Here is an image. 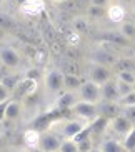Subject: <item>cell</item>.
Masks as SVG:
<instances>
[{
	"label": "cell",
	"instance_id": "obj_15",
	"mask_svg": "<svg viewBox=\"0 0 135 152\" xmlns=\"http://www.w3.org/2000/svg\"><path fill=\"white\" fill-rule=\"evenodd\" d=\"M99 114L108 121L115 119L117 115L122 114V107L118 105V102H100L99 104Z\"/></svg>",
	"mask_w": 135,
	"mask_h": 152
},
{
	"label": "cell",
	"instance_id": "obj_43",
	"mask_svg": "<svg viewBox=\"0 0 135 152\" xmlns=\"http://www.w3.org/2000/svg\"><path fill=\"white\" fill-rule=\"evenodd\" d=\"M54 2H57V4H62V2H67V0H54Z\"/></svg>",
	"mask_w": 135,
	"mask_h": 152
},
{
	"label": "cell",
	"instance_id": "obj_46",
	"mask_svg": "<svg viewBox=\"0 0 135 152\" xmlns=\"http://www.w3.org/2000/svg\"><path fill=\"white\" fill-rule=\"evenodd\" d=\"M134 89H135V85H134Z\"/></svg>",
	"mask_w": 135,
	"mask_h": 152
},
{
	"label": "cell",
	"instance_id": "obj_19",
	"mask_svg": "<svg viewBox=\"0 0 135 152\" xmlns=\"http://www.w3.org/2000/svg\"><path fill=\"white\" fill-rule=\"evenodd\" d=\"M117 32L128 42H135V22L134 20H125L122 25L117 27Z\"/></svg>",
	"mask_w": 135,
	"mask_h": 152
},
{
	"label": "cell",
	"instance_id": "obj_41",
	"mask_svg": "<svg viewBox=\"0 0 135 152\" xmlns=\"http://www.w3.org/2000/svg\"><path fill=\"white\" fill-rule=\"evenodd\" d=\"M4 75H5V74H4L2 70H0V82H2V79H4Z\"/></svg>",
	"mask_w": 135,
	"mask_h": 152
},
{
	"label": "cell",
	"instance_id": "obj_27",
	"mask_svg": "<svg viewBox=\"0 0 135 152\" xmlns=\"http://www.w3.org/2000/svg\"><path fill=\"white\" fill-rule=\"evenodd\" d=\"M118 105L122 109H127V107H135V89L132 90L130 94L123 95V97L118 99Z\"/></svg>",
	"mask_w": 135,
	"mask_h": 152
},
{
	"label": "cell",
	"instance_id": "obj_22",
	"mask_svg": "<svg viewBox=\"0 0 135 152\" xmlns=\"http://www.w3.org/2000/svg\"><path fill=\"white\" fill-rule=\"evenodd\" d=\"M20 82H22V79H20V74H17V72H14V74H5L4 79H2V84H4L12 94L17 92Z\"/></svg>",
	"mask_w": 135,
	"mask_h": 152
},
{
	"label": "cell",
	"instance_id": "obj_25",
	"mask_svg": "<svg viewBox=\"0 0 135 152\" xmlns=\"http://www.w3.org/2000/svg\"><path fill=\"white\" fill-rule=\"evenodd\" d=\"M115 72H120V70H134L135 72V62L132 58H118L117 65L113 67Z\"/></svg>",
	"mask_w": 135,
	"mask_h": 152
},
{
	"label": "cell",
	"instance_id": "obj_3",
	"mask_svg": "<svg viewBox=\"0 0 135 152\" xmlns=\"http://www.w3.org/2000/svg\"><path fill=\"white\" fill-rule=\"evenodd\" d=\"M63 79L65 74L62 72V69H49L44 75V89L45 92H49L50 95H59L60 92H63Z\"/></svg>",
	"mask_w": 135,
	"mask_h": 152
},
{
	"label": "cell",
	"instance_id": "obj_28",
	"mask_svg": "<svg viewBox=\"0 0 135 152\" xmlns=\"http://www.w3.org/2000/svg\"><path fill=\"white\" fill-rule=\"evenodd\" d=\"M60 152H80V149L73 139H63L62 145H60Z\"/></svg>",
	"mask_w": 135,
	"mask_h": 152
},
{
	"label": "cell",
	"instance_id": "obj_24",
	"mask_svg": "<svg viewBox=\"0 0 135 152\" xmlns=\"http://www.w3.org/2000/svg\"><path fill=\"white\" fill-rule=\"evenodd\" d=\"M115 79L122 82H127L130 85H135V72L134 70H120V72H115Z\"/></svg>",
	"mask_w": 135,
	"mask_h": 152
},
{
	"label": "cell",
	"instance_id": "obj_14",
	"mask_svg": "<svg viewBox=\"0 0 135 152\" xmlns=\"http://www.w3.org/2000/svg\"><path fill=\"white\" fill-rule=\"evenodd\" d=\"M100 95H102V102H118V92L117 85H115V77L107 84L100 85Z\"/></svg>",
	"mask_w": 135,
	"mask_h": 152
},
{
	"label": "cell",
	"instance_id": "obj_38",
	"mask_svg": "<svg viewBox=\"0 0 135 152\" xmlns=\"http://www.w3.org/2000/svg\"><path fill=\"white\" fill-rule=\"evenodd\" d=\"M89 152H102V151L99 149V145H95V147H94V149H90Z\"/></svg>",
	"mask_w": 135,
	"mask_h": 152
},
{
	"label": "cell",
	"instance_id": "obj_32",
	"mask_svg": "<svg viewBox=\"0 0 135 152\" xmlns=\"http://www.w3.org/2000/svg\"><path fill=\"white\" fill-rule=\"evenodd\" d=\"M72 2L77 9H80V10H87L92 5V0H72Z\"/></svg>",
	"mask_w": 135,
	"mask_h": 152
},
{
	"label": "cell",
	"instance_id": "obj_11",
	"mask_svg": "<svg viewBox=\"0 0 135 152\" xmlns=\"http://www.w3.org/2000/svg\"><path fill=\"white\" fill-rule=\"evenodd\" d=\"M63 142V137L55 132V130H47L42 134V139H40V149L45 152H54V151H59L60 145Z\"/></svg>",
	"mask_w": 135,
	"mask_h": 152
},
{
	"label": "cell",
	"instance_id": "obj_10",
	"mask_svg": "<svg viewBox=\"0 0 135 152\" xmlns=\"http://www.w3.org/2000/svg\"><path fill=\"white\" fill-rule=\"evenodd\" d=\"M127 15H128V9H127V7L117 4V2H112V4L108 5V9H107V20L112 23V25H115V27L122 25V23L127 20Z\"/></svg>",
	"mask_w": 135,
	"mask_h": 152
},
{
	"label": "cell",
	"instance_id": "obj_45",
	"mask_svg": "<svg viewBox=\"0 0 135 152\" xmlns=\"http://www.w3.org/2000/svg\"><path fill=\"white\" fill-rule=\"evenodd\" d=\"M0 70H2V64H0Z\"/></svg>",
	"mask_w": 135,
	"mask_h": 152
},
{
	"label": "cell",
	"instance_id": "obj_21",
	"mask_svg": "<svg viewBox=\"0 0 135 152\" xmlns=\"http://www.w3.org/2000/svg\"><path fill=\"white\" fill-rule=\"evenodd\" d=\"M90 20L87 15H78V17L73 18V22H72V28L73 32H77L78 35H82V34H87L90 28Z\"/></svg>",
	"mask_w": 135,
	"mask_h": 152
},
{
	"label": "cell",
	"instance_id": "obj_35",
	"mask_svg": "<svg viewBox=\"0 0 135 152\" xmlns=\"http://www.w3.org/2000/svg\"><path fill=\"white\" fill-rule=\"evenodd\" d=\"M113 2H117V4L123 5V7H127V9H130L132 5L135 4V0H113Z\"/></svg>",
	"mask_w": 135,
	"mask_h": 152
},
{
	"label": "cell",
	"instance_id": "obj_4",
	"mask_svg": "<svg viewBox=\"0 0 135 152\" xmlns=\"http://www.w3.org/2000/svg\"><path fill=\"white\" fill-rule=\"evenodd\" d=\"M70 110L73 112V115H75L78 121L85 122V124H92V122L100 115L99 114V104H90V102H83V100H78Z\"/></svg>",
	"mask_w": 135,
	"mask_h": 152
},
{
	"label": "cell",
	"instance_id": "obj_42",
	"mask_svg": "<svg viewBox=\"0 0 135 152\" xmlns=\"http://www.w3.org/2000/svg\"><path fill=\"white\" fill-rule=\"evenodd\" d=\"M4 4H5V0H0V10H2V7H4Z\"/></svg>",
	"mask_w": 135,
	"mask_h": 152
},
{
	"label": "cell",
	"instance_id": "obj_44",
	"mask_svg": "<svg viewBox=\"0 0 135 152\" xmlns=\"http://www.w3.org/2000/svg\"><path fill=\"white\" fill-rule=\"evenodd\" d=\"M54 152H60V149H59V151H54Z\"/></svg>",
	"mask_w": 135,
	"mask_h": 152
},
{
	"label": "cell",
	"instance_id": "obj_9",
	"mask_svg": "<svg viewBox=\"0 0 135 152\" xmlns=\"http://www.w3.org/2000/svg\"><path fill=\"white\" fill-rule=\"evenodd\" d=\"M45 0H23L18 7V14H22L23 17H38L45 12Z\"/></svg>",
	"mask_w": 135,
	"mask_h": 152
},
{
	"label": "cell",
	"instance_id": "obj_34",
	"mask_svg": "<svg viewBox=\"0 0 135 152\" xmlns=\"http://www.w3.org/2000/svg\"><path fill=\"white\" fill-rule=\"evenodd\" d=\"M113 0H92V5L95 7H102V9H108V5L112 4Z\"/></svg>",
	"mask_w": 135,
	"mask_h": 152
},
{
	"label": "cell",
	"instance_id": "obj_2",
	"mask_svg": "<svg viewBox=\"0 0 135 152\" xmlns=\"http://www.w3.org/2000/svg\"><path fill=\"white\" fill-rule=\"evenodd\" d=\"M112 79H113V69L102 65V64L89 62L85 70V80H90L97 85H104Z\"/></svg>",
	"mask_w": 135,
	"mask_h": 152
},
{
	"label": "cell",
	"instance_id": "obj_20",
	"mask_svg": "<svg viewBox=\"0 0 135 152\" xmlns=\"http://www.w3.org/2000/svg\"><path fill=\"white\" fill-rule=\"evenodd\" d=\"M85 79H82L80 75H75V74H65V79H63V89L70 90V92H77L78 87L83 84Z\"/></svg>",
	"mask_w": 135,
	"mask_h": 152
},
{
	"label": "cell",
	"instance_id": "obj_12",
	"mask_svg": "<svg viewBox=\"0 0 135 152\" xmlns=\"http://www.w3.org/2000/svg\"><path fill=\"white\" fill-rule=\"evenodd\" d=\"M80 99L77 95V92H70V90H63L57 95L55 100V109L57 110H65V109H72Z\"/></svg>",
	"mask_w": 135,
	"mask_h": 152
},
{
	"label": "cell",
	"instance_id": "obj_6",
	"mask_svg": "<svg viewBox=\"0 0 135 152\" xmlns=\"http://www.w3.org/2000/svg\"><path fill=\"white\" fill-rule=\"evenodd\" d=\"M135 125L132 124L128 119H127L123 114H120V115H117L115 119H112V121L108 122V130L107 132H110L112 134V137L115 139H123L128 132H130L132 129H134Z\"/></svg>",
	"mask_w": 135,
	"mask_h": 152
},
{
	"label": "cell",
	"instance_id": "obj_1",
	"mask_svg": "<svg viewBox=\"0 0 135 152\" xmlns=\"http://www.w3.org/2000/svg\"><path fill=\"white\" fill-rule=\"evenodd\" d=\"M0 64H2V69H7L12 72H18L23 69L22 55L18 54V50L15 47H12L7 42L0 44Z\"/></svg>",
	"mask_w": 135,
	"mask_h": 152
},
{
	"label": "cell",
	"instance_id": "obj_40",
	"mask_svg": "<svg viewBox=\"0 0 135 152\" xmlns=\"http://www.w3.org/2000/svg\"><path fill=\"white\" fill-rule=\"evenodd\" d=\"M4 147V137H2V135H0V149Z\"/></svg>",
	"mask_w": 135,
	"mask_h": 152
},
{
	"label": "cell",
	"instance_id": "obj_23",
	"mask_svg": "<svg viewBox=\"0 0 135 152\" xmlns=\"http://www.w3.org/2000/svg\"><path fill=\"white\" fill-rule=\"evenodd\" d=\"M85 15L90 18V20H100L102 17H107V9H102V7L90 5L89 9L85 10Z\"/></svg>",
	"mask_w": 135,
	"mask_h": 152
},
{
	"label": "cell",
	"instance_id": "obj_36",
	"mask_svg": "<svg viewBox=\"0 0 135 152\" xmlns=\"http://www.w3.org/2000/svg\"><path fill=\"white\" fill-rule=\"evenodd\" d=\"M7 35H9V34H7V30L0 27V44H4V42L7 40Z\"/></svg>",
	"mask_w": 135,
	"mask_h": 152
},
{
	"label": "cell",
	"instance_id": "obj_7",
	"mask_svg": "<svg viewBox=\"0 0 135 152\" xmlns=\"http://www.w3.org/2000/svg\"><path fill=\"white\" fill-rule=\"evenodd\" d=\"M77 95L80 100L83 102H90V104H100L102 102V95H100V85L94 84L90 80H83V84L78 87Z\"/></svg>",
	"mask_w": 135,
	"mask_h": 152
},
{
	"label": "cell",
	"instance_id": "obj_33",
	"mask_svg": "<svg viewBox=\"0 0 135 152\" xmlns=\"http://www.w3.org/2000/svg\"><path fill=\"white\" fill-rule=\"evenodd\" d=\"M10 100H4V102H0V124H4L7 119H5V110H7V105H9Z\"/></svg>",
	"mask_w": 135,
	"mask_h": 152
},
{
	"label": "cell",
	"instance_id": "obj_26",
	"mask_svg": "<svg viewBox=\"0 0 135 152\" xmlns=\"http://www.w3.org/2000/svg\"><path fill=\"white\" fill-rule=\"evenodd\" d=\"M122 144H123V147L128 152H135V127L122 139Z\"/></svg>",
	"mask_w": 135,
	"mask_h": 152
},
{
	"label": "cell",
	"instance_id": "obj_37",
	"mask_svg": "<svg viewBox=\"0 0 135 152\" xmlns=\"http://www.w3.org/2000/svg\"><path fill=\"white\" fill-rule=\"evenodd\" d=\"M128 15H130V20H134V22H135V4L128 9Z\"/></svg>",
	"mask_w": 135,
	"mask_h": 152
},
{
	"label": "cell",
	"instance_id": "obj_30",
	"mask_svg": "<svg viewBox=\"0 0 135 152\" xmlns=\"http://www.w3.org/2000/svg\"><path fill=\"white\" fill-rule=\"evenodd\" d=\"M12 99V92H10L7 87H5L2 82H0V102H4V100H10Z\"/></svg>",
	"mask_w": 135,
	"mask_h": 152
},
{
	"label": "cell",
	"instance_id": "obj_29",
	"mask_svg": "<svg viewBox=\"0 0 135 152\" xmlns=\"http://www.w3.org/2000/svg\"><path fill=\"white\" fill-rule=\"evenodd\" d=\"M115 85H117V92H118V97H123V95L130 94L134 90V85L127 84V82H122L118 79H115Z\"/></svg>",
	"mask_w": 135,
	"mask_h": 152
},
{
	"label": "cell",
	"instance_id": "obj_17",
	"mask_svg": "<svg viewBox=\"0 0 135 152\" xmlns=\"http://www.w3.org/2000/svg\"><path fill=\"white\" fill-rule=\"evenodd\" d=\"M108 122H110L108 119L99 115L94 122H92V124H89V129H90V135H92V139L100 137L102 134H105V132L108 130Z\"/></svg>",
	"mask_w": 135,
	"mask_h": 152
},
{
	"label": "cell",
	"instance_id": "obj_31",
	"mask_svg": "<svg viewBox=\"0 0 135 152\" xmlns=\"http://www.w3.org/2000/svg\"><path fill=\"white\" fill-rule=\"evenodd\" d=\"M122 114L135 125V107H127V109H122Z\"/></svg>",
	"mask_w": 135,
	"mask_h": 152
},
{
	"label": "cell",
	"instance_id": "obj_16",
	"mask_svg": "<svg viewBox=\"0 0 135 152\" xmlns=\"http://www.w3.org/2000/svg\"><path fill=\"white\" fill-rule=\"evenodd\" d=\"M99 149L102 152H128L123 144H122L120 139H115V137H105L100 140L99 144Z\"/></svg>",
	"mask_w": 135,
	"mask_h": 152
},
{
	"label": "cell",
	"instance_id": "obj_18",
	"mask_svg": "<svg viewBox=\"0 0 135 152\" xmlns=\"http://www.w3.org/2000/svg\"><path fill=\"white\" fill-rule=\"evenodd\" d=\"M23 114V105L22 102H18V100H14V99H10L9 105H7V110H5V119L10 122L14 121H18Z\"/></svg>",
	"mask_w": 135,
	"mask_h": 152
},
{
	"label": "cell",
	"instance_id": "obj_13",
	"mask_svg": "<svg viewBox=\"0 0 135 152\" xmlns=\"http://www.w3.org/2000/svg\"><path fill=\"white\" fill-rule=\"evenodd\" d=\"M40 139H42V132L38 129H33V127L25 129V130H23V134H22L23 145H25L28 151L40 147Z\"/></svg>",
	"mask_w": 135,
	"mask_h": 152
},
{
	"label": "cell",
	"instance_id": "obj_5",
	"mask_svg": "<svg viewBox=\"0 0 135 152\" xmlns=\"http://www.w3.org/2000/svg\"><path fill=\"white\" fill-rule=\"evenodd\" d=\"M118 55L110 50L108 47H104V44H100L99 47H95L92 55H90V62H95V64H102V65H107V67L113 69L118 62Z\"/></svg>",
	"mask_w": 135,
	"mask_h": 152
},
{
	"label": "cell",
	"instance_id": "obj_39",
	"mask_svg": "<svg viewBox=\"0 0 135 152\" xmlns=\"http://www.w3.org/2000/svg\"><path fill=\"white\" fill-rule=\"evenodd\" d=\"M28 152H45V151H42L40 147H37V149H32V151H28Z\"/></svg>",
	"mask_w": 135,
	"mask_h": 152
},
{
	"label": "cell",
	"instance_id": "obj_8",
	"mask_svg": "<svg viewBox=\"0 0 135 152\" xmlns=\"http://www.w3.org/2000/svg\"><path fill=\"white\" fill-rule=\"evenodd\" d=\"M87 125H89V124L78 121V119H68V121L60 122V127H59V130H57V132H59L63 139H73L75 135L80 134V132L85 129Z\"/></svg>",
	"mask_w": 135,
	"mask_h": 152
}]
</instances>
